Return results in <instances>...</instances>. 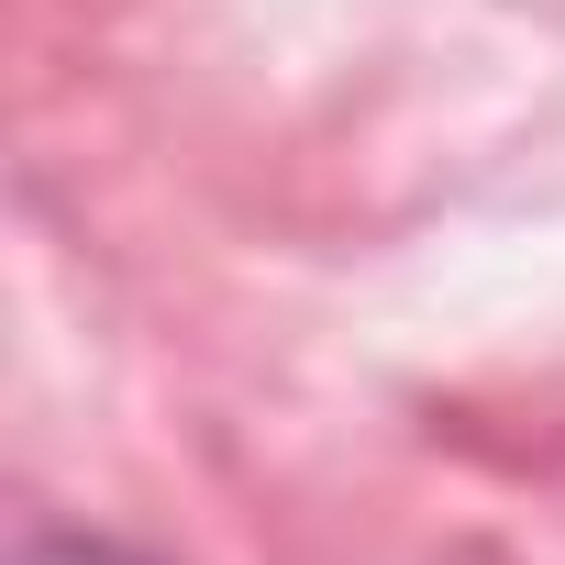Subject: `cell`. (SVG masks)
Returning a JSON list of instances; mask_svg holds the SVG:
<instances>
[{
    "label": "cell",
    "instance_id": "1",
    "mask_svg": "<svg viewBox=\"0 0 565 565\" xmlns=\"http://www.w3.org/2000/svg\"><path fill=\"white\" fill-rule=\"evenodd\" d=\"M23 565H156V554H134V543H89V532H56V543H34Z\"/></svg>",
    "mask_w": 565,
    "mask_h": 565
}]
</instances>
